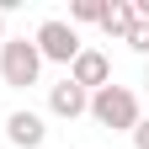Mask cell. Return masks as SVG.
<instances>
[{"mask_svg":"<svg viewBox=\"0 0 149 149\" xmlns=\"http://www.w3.org/2000/svg\"><path fill=\"white\" fill-rule=\"evenodd\" d=\"M85 117H96L107 133H133V128H139V117H144L139 91H133V85H101V91H91Z\"/></svg>","mask_w":149,"mask_h":149,"instance_id":"obj_1","label":"cell"},{"mask_svg":"<svg viewBox=\"0 0 149 149\" xmlns=\"http://www.w3.org/2000/svg\"><path fill=\"white\" fill-rule=\"evenodd\" d=\"M0 80L11 91H27V85L43 80V53H37L32 37H6L0 43Z\"/></svg>","mask_w":149,"mask_h":149,"instance_id":"obj_2","label":"cell"},{"mask_svg":"<svg viewBox=\"0 0 149 149\" xmlns=\"http://www.w3.org/2000/svg\"><path fill=\"white\" fill-rule=\"evenodd\" d=\"M32 43H37V53H43V64H64V69L74 64V53L85 48V43H80V32H74L64 16H48V22L32 32Z\"/></svg>","mask_w":149,"mask_h":149,"instance_id":"obj_3","label":"cell"},{"mask_svg":"<svg viewBox=\"0 0 149 149\" xmlns=\"http://www.w3.org/2000/svg\"><path fill=\"white\" fill-rule=\"evenodd\" d=\"M64 80H74L80 91H101V85H112V59H107L101 48H80Z\"/></svg>","mask_w":149,"mask_h":149,"instance_id":"obj_4","label":"cell"},{"mask_svg":"<svg viewBox=\"0 0 149 149\" xmlns=\"http://www.w3.org/2000/svg\"><path fill=\"white\" fill-rule=\"evenodd\" d=\"M6 139H11L16 149H43V144H48V117L32 112V107H16L11 117H6Z\"/></svg>","mask_w":149,"mask_h":149,"instance_id":"obj_5","label":"cell"},{"mask_svg":"<svg viewBox=\"0 0 149 149\" xmlns=\"http://www.w3.org/2000/svg\"><path fill=\"white\" fill-rule=\"evenodd\" d=\"M85 107H91V91H80L74 80H59V85H48V117H85Z\"/></svg>","mask_w":149,"mask_h":149,"instance_id":"obj_6","label":"cell"},{"mask_svg":"<svg viewBox=\"0 0 149 149\" xmlns=\"http://www.w3.org/2000/svg\"><path fill=\"white\" fill-rule=\"evenodd\" d=\"M133 22H139V11H133V0H107V11H101V32L107 37H123L133 32Z\"/></svg>","mask_w":149,"mask_h":149,"instance_id":"obj_7","label":"cell"},{"mask_svg":"<svg viewBox=\"0 0 149 149\" xmlns=\"http://www.w3.org/2000/svg\"><path fill=\"white\" fill-rule=\"evenodd\" d=\"M101 11H107V0H74L69 6V27H80V22H96L101 27Z\"/></svg>","mask_w":149,"mask_h":149,"instance_id":"obj_8","label":"cell"},{"mask_svg":"<svg viewBox=\"0 0 149 149\" xmlns=\"http://www.w3.org/2000/svg\"><path fill=\"white\" fill-rule=\"evenodd\" d=\"M123 43L133 48V53H144V59H149V22H133V32H128Z\"/></svg>","mask_w":149,"mask_h":149,"instance_id":"obj_9","label":"cell"},{"mask_svg":"<svg viewBox=\"0 0 149 149\" xmlns=\"http://www.w3.org/2000/svg\"><path fill=\"white\" fill-rule=\"evenodd\" d=\"M128 139H133V149H149V117H139V128H133Z\"/></svg>","mask_w":149,"mask_h":149,"instance_id":"obj_10","label":"cell"},{"mask_svg":"<svg viewBox=\"0 0 149 149\" xmlns=\"http://www.w3.org/2000/svg\"><path fill=\"white\" fill-rule=\"evenodd\" d=\"M0 43H6V16H0Z\"/></svg>","mask_w":149,"mask_h":149,"instance_id":"obj_11","label":"cell"},{"mask_svg":"<svg viewBox=\"0 0 149 149\" xmlns=\"http://www.w3.org/2000/svg\"><path fill=\"white\" fill-rule=\"evenodd\" d=\"M144 85H149V64H144Z\"/></svg>","mask_w":149,"mask_h":149,"instance_id":"obj_12","label":"cell"}]
</instances>
